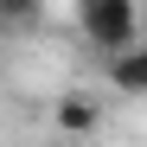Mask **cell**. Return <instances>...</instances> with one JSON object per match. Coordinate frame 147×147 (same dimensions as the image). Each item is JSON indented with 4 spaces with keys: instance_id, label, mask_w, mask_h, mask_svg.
<instances>
[{
    "instance_id": "277c9868",
    "label": "cell",
    "mask_w": 147,
    "mask_h": 147,
    "mask_svg": "<svg viewBox=\"0 0 147 147\" xmlns=\"http://www.w3.org/2000/svg\"><path fill=\"white\" fill-rule=\"evenodd\" d=\"M45 7L38 0H0V26H38Z\"/></svg>"
},
{
    "instance_id": "3957f363",
    "label": "cell",
    "mask_w": 147,
    "mask_h": 147,
    "mask_svg": "<svg viewBox=\"0 0 147 147\" xmlns=\"http://www.w3.org/2000/svg\"><path fill=\"white\" fill-rule=\"evenodd\" d=\"M58 128L64 134H96V121H102V102H90V96H77V90H70V96H58Z\"/></svg>"
},
{
    "instance_id": "7a4b0ae2",
    "label": "cell",
    "mask_w": 147,
    "mask_h": 147,
    "mask_svg": "<svg viewBox=\"0 0 147 147\" xmlns=\"http://www.w3.org/2000/svg\"><path fill=\"white\" fill-rule=\"evenodd\" d=\"M109 83L121 96H147V45H128V51L109 58Z\"/></svg>"
},
{
    "instance_id": "6da1fadb",
    "label": "cell",
    "mask_w": 147,
    "mask_h": 147,
    "mask_svg": "<svg viewBox=\"0 0 147 147\" xmlns=\"http://www.w3.org/2000/svg\"><path fill=\"white\" fill-rule=\"evenodd\" d=\"M77 32L96 45V51H128V45H141V7L134 0H83L77 7Z\"/></svg>"
},
{
    "instance_id": "5b68a950",
    "label": "cell",
    "mask_w": 147,
    "mask_h": 147,
    "mask_svg": "<svg viewBox=\"0 0 147 147\" xmlns=\"http://www.w3.org/2000/svg\"><path fill=\"white\" fill-rule=\"evenodd\" d=\"M141 45H147V13H141Z\"/></svg>"
}]
</instances>
